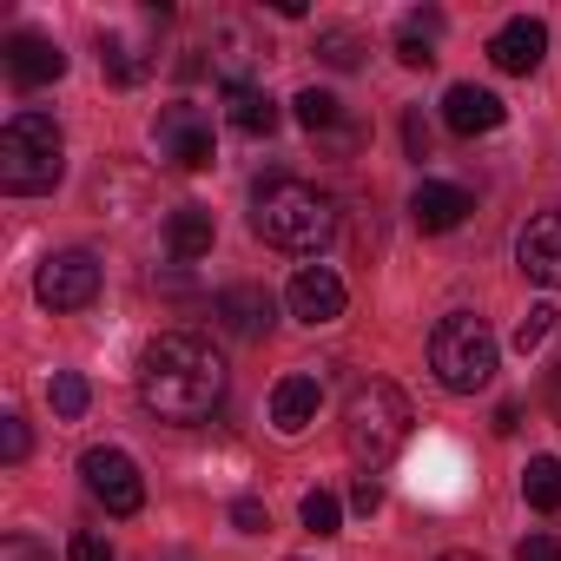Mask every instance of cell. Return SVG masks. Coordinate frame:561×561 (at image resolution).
Wrapping results in <instances>:
<instances>
[{
    "label": "cell",
    "mask_w": 561,
    "mask_h": 561,
    "mask_svg": "<svg viewBox=\"0 0 561 561\" xmlns=\"http://www.w3.org/2000/svg\"><path fill=\"white\" fill-rule=\"evenodd\" d=\"M60 73H67V54H60L47 34H34V27L8 34V80H14L21 93H34V87H54Z\"/></svg>",
    "instance_id": "8fae6325"
},
{
    "label": "cell",
    "mask_w": 561,
    "mask_h": 561,
    "mask_svg": "<svg viewBox=\"0 0 561 561\" xmlns=\"http://www.w3.org/2000/svg\"><path fill=\"white\" fill-rule=\"evenodd\" d=\"M436 561H482V554H436Z\"/></svg>",
    "instance_id": "d590c367"
},
{
    "label": "cell",
    "mask_w": 561,
    "mask_h": 561,
    "mask_svg": "<svg viewBox=\"0 0 561 561\" xmlns=\"http://www.w3.org/2000/svg\"><path fill=\"white\" fill-rule=\"evenodd\" d=\"M502 119H508V106H502V100H495L489 87H469V80H462V87H449V93H443V126H449L456 139L495 133Z\"/></svg>",
    "instance_id": "5bb4252c"
},
{
    "label": "cell",
    "mask_w": 561,
    "mask_h": 561,
    "mask_svg": "<svg viewBox=\"0 0 561 561\" xmlns=\"http://www.w3.org/2000/svg\"><path fill=\"white\" fill-rule=\"evenodd\" d=\"M403 146H410V159H430V126H423V113L403 119Z\"/></svg>",
    "instance_id": "836d02e7"
},
{
    "label": "cell",
    "mask_w": 561,
    "mask_h": 561,
    "mask_svg": "<svg viewBox=\"0 0 561 561\" xmlns=\"http://www.w3.org/2000/svg\"><path fill=\"white\" fill-rule=\"evenodd\" d=\"M318 60L337 67V73H351V67H364V41L351 27H318Z\"/></svg>",
    "instance_id": "603a6c76"
},
{
    "label": "cell",
    "mask_w": 561,
    "mask_h": 561,
    "mask_svg": "<svg viewBox=\"0 0 561 561\" xmlns=\"http://www.w3.org/2000/svg\"><path fill=\"white\" fill-rule=\"evenodd\" d=\"M231 528H238V535H264V528H271V508H264L257 495H238V502H231Z\"/></svg>",
    "instance_id": "4316f807"
},
{
    "label": "cell",
    "mask_w": 561,
    "mask_h": 561,
    "mask_svg": "<svg viewBox=\"0 0 561 561\" xmlns=\"http://www.w3.org/2000/svg\"><path fill=\"white\" fill-rule=\"evenodd\" d=\"M67 172V139H60V119L27 106L0 126V192L14 198H34V192H54Z\"/></svg>",
    "instance_id": "277c9868"
},
{
    "label": "cell",
    "mask_w": 561,
    "mask_h": 561,
    "mask_svg": "<svg viewBox=\"0 0 561 561\" xmlns=\"http://www.w3.org/2000/svg\"><path fill=\"white\" fill-rule=\"evenodd\" d=\"M410 423H416V410H410V397H403L390 377L351 383V397H344V449H351V462H357L364 476L403 456Z\"/></svg>",
    "instance_id": "7a4b0ae2"
},
{
    "label": "cell",
    "mask_w": 561,
    "mask_h": 561,
    "mask_svg": "<svg viewBox=\"0 0 561 561\" xmlns=\"http://www.w3.org/2000/svg\"><path fill=\"white\" fill-rule=\"evenodd\" d=\"M305 528H311V535H337V528H344V502H337L331 489H311V495H305Z\"/></svg>",
    "instance_id": "484cf974"
},
{
    "label": "cell",
    "mask_w": 561,
    "mask_h": 561,
    "mask_svg": "<svg viewBox=\"0 0 561 561\" xmlns=\"http://www.w3.org/2000/svg\"><path fill=\"white\" fill-rule=\"evenodd\" d=\"M34 298L47 311H87L100 298V257L93 251H54L34 277Z\"/></svg>",
    "instance_id": "8992f818"
},
{
    "label": "cell",
    "mask_w": 561,
    "mask_h": 561,
    "mask_svg": "<svg viewBox=\"0 0 561 561\" xmlns=\"http://www.w3.org/2000/svg\"><path fill=\"white\" fill-rule=\"evenodd\" d=\"M47 397H54V416H60V423H80V416H87V403H93V390H87V377H80V370H60V377L47 383Z\"/></svg>",
    "instance_id": "cb8c5ba5"
},
{
    "label": "cell",
    "mask_w": 561,
    "mask_h": 561,
    "mask_svg": "<svg viewBox=\"0 0 561 561\" xmlns=\"http://www.w3.org/2000/svg\"><path fill=\"white\" fill-rule=\"evenodd\" d=\"M469 211H476V205H469V192H462V185L423 179V185L410 192V218H416V231H456Z\"/></svg>",
    "instance_id": "2e32d148"
},
{
    "label": "cell",
    "mask_w": 561,
    "mask_h": 561,
    "mask_svg": "<svg viewBox=\"0 0 561 561\" xmlns=\"http://www.w3.org/2000/svg\"><path fill=\"white\" fill-rule=\"evenodd\" d=\"M541 54H548V27H541L535 14L502 21V27H495V41H489V60H495L502 73H535V67H541Z\"/></svg>",
    "instance_id": "4fadbf2b"
},
{
    "label": "cell",
    "mask_w": 561,
    "mask_h": 561,
    "mask_svg": "<svg viewBox=\"0 0 561 561\" xmlns=\"http://www.w3.org/2000/svg\"><path fill=\"white\" fill-rule=\"evenodd\" d=\"M291 113H298V126H305V133H331V126H344V106H337L324 87H305V93L291 100Z\"/></svg>",
    "instance_id": "7402d4cb"
},
{
    "label": "cell",
    "mask_w": 561,
    "mask_h": 561,
    "mask_svg": "<svg viewBox=\"0 0 561 561\" xmlns=\"http://www.w3.org/2000/svg\"><path fill=\"white\" fill-rule=\"evenodd\" d=\"M67 554H73V561H113V541H106V535H93V528H80Z\"/></svg>",
    "instance_id": "4dcf8cb0"
},
{
    "label": "cell",
    "mask_w": 561,
    "mask_h": 561,
    "mask_svg": "<svg viewBox=\"0 0 561 561\" xmlns=\"http://www.w3.org/2000/svg\"><path fill=\"white\" fill-rule=\"evenodd\" d=\"M285 305H291V318L298 324H337L344 318V305H351V291H344V277L331 271V264H305L298 277H291V291H285Z\"/></svg>",
    "instance_id": "9c48e42d"
},
{
    "label": "cell",
    "mask_w": 561,
    "mask_h": 561,
    "mask_svg": "<svg viewBox=\"0 0 561 561\" xmlns=\"http://www.w3.org/2000/svg\"><path fill=\"white\" fill-rule=\"evenodd\" d=\"M159 152L172 159V165H185V172H205L211 159H218V146H211V119L192 106V100H172V106H159Z\"/></svg>",
    "instance_id": "ba28073f"
},
{
    "label": "cell",
    "mask_w": 561,
    "mask_h": 561,
    "mask_svg": "<svg viewBox=\"0 0 561 561\" xmlns=\"http://www.w3.org/2000/svg\"><path fill=\"white\" fill-rule=\"evenodd\" d=\"M351 508H357V515H377V508H383V482H377V476H357Z\"/></svg>",
    "instance_id": "d6a6232c"
},
{
    "label": "cell",
    "mask_w": 561,
    "mask_h": 561,
    "mask_svg": "<svg viewBox=\"0 0 561 561\" xmlns=\"http://www.w3.org/2000/svg\"><path fill=\"white\" fill-rule=\"evenodd\" d=\"M515 561H561V541L554 535H522L515 541Z\"/></svg>",
    "instance_id": "1f68e13d"
},
{
    "label": "cell",
    "mask_w": 561,
    "mask_h": 561,
    "mask_svg": "<svg viewBox=\"0 0 561 561\" xmlns=\"http://www.w3.org/2000/svg\"><path fill=\"white\" fill-rule=\"evenodd\" d=\"M251 231L277 251H324L337 231V205H331V192H318L305 179H271L251 198Z\"/></svg>",
    "instance_id": "3957f363"
},
{
    "label": "cell",
    "mask_w": 561,
    "mask_h": 561,
    "mask_svg": "<svg viewBox=\"0 0 561 561\" xmlns=\"http://www.w3.org/2000/svg\"><path fill=\"white\" fill-rule=\"evenodd\" d=\"M100 67H106L113 87H139V80L159 67V54H152L146 41H133V34H100Z\"/></svg>",
    "instance_id": "d6986e66"
},
{
    "label": "cell",
    "mask_w": 561,
    "mask_h": 561,
    "mask_svg": "<svg viewBox=\"0 0 561 561\" xmlns=\"http://www.w3.org/2000/svg\"><path fill=\"white\" fill-rule=\"evenodd\" d=\"M225 119L244 133V139H271L277 133V100L264 87H225Z\"/></svg>",
    "instance_id": "ffe728a7"
},
{
    "label": "cell",
    "mask_w": 561,
    "mask_h": 561,
    "mask_svg": "<svg viewBox=\"0 0 561 561\" xmlns=\"http://www.w3.org/2000/svg\"><path fill=\"white\" fill-rule=\"evenodd\" d=\"M318 403H324V383L318 377H285L271 390V423L285 430V436H305L318 423Z\"/></svg>",
    "instance_id": "e0dca14e"
},
{
    "label": "cell",
    "mask_w": 561,
    "mask_h": 561,
    "mask_svg": "<svg viewBox=\"0 0 561 561\" xmlns=\"http://www.w3.org/2000/svg\"><path fill=\"white\" fill-rule=\"evenodd\" d=\"M554 318H561L554 305H528V318L515 324V351H522V357H535V351L554 337Z\"/></svg>",
    "instance_id": "d4e9b609"
},
{
    "label": "cell",
    "mask_w": 561,
    "mask_h": 561,
    "mask_svg": "<svg viewBox=\"0 0 561 561\" xmlns=\"http://www.w3.org/2000/svg\"><path fill=\"white\" fill-rule=\"evenodd\" d=\"M211 238H218V225H211L205 205H179V211L165 218V251H172V264H198V257L211 251Z\"/></svg>",
    "instance_id": "ac0fdd59"
},
{
    "label": "cell",
    "mask_w": 561,
    "mask_h": 561,
    "mask_svg": "<svg viewBox=\"0 0 561 561\" xmlns=\"http://www.w3.org/2000/svg\"><path fill=\"white\" fill-rule=\"evenodd\" d=\"M80 476L93 489V502H106L113 515H139L146 508V476L126 449H87L80 456Z\"/></svg>",
    "instance_id": "52a82bcc"
},
{
    "label": "cell",
    "mask_w": 561,
    "mask_h": 561,
    "mask_svg": "<svg viewBox=\"0 0 561 561\" xmlns=\"http://www.w3.org/2000/svg\"><path fill=\"white\" fill-rule=\"evenodd\" d=\"M264 54H271V47H264L244 21H218V27H211V67L225 73V87H251V73L264 67Z\"/></svg>",
    "instance_id": "7c38bea8"
},
{
    "label": "cell",
    "mask_w": 561,
    "mask_h": 561,
    "mask_svg": "<svg viewBox=\"0 0 561 561\" xmlns=\"http://www.w3.org/2000/svg\"><path fill=\"white\" fill-rule=\"evenodd\" d=\"M0 456H8V462L27 456V423L21 416H0Z\"/></svg>",
    "instance_id": "f546056e"
},
{
    "label": "cell",
    "mask_w": 561,
    "mask_h": 561,
    "mask_svg": "<svg viewBox=\"0 0 561 561\" xmlns=\"http://www.w3.org/2000/svg\"><path fill=\"white\" fill-rule=\"evenodd\" d=\"M522 495H528V508L554 515L561 508V456H535L528 476H522Z\"/></svg>",
    "instance_id": "44dd1931"
},
{
    "label": "cell",
    "mask_w": 561,
    "mask_h": 561,
    "mask_svg": "<svg viewBox=\"0 0 561 561\" xmlns=\"http://www.w3.org/2000/svg\"><path fill=\"white\" fill-rule=\"evenodd\" d=\"M515 264L522 277H535V285L561 291V211H535L515 238Z\"/></svg>",
    "instance_id": "30bf717a"
},
{
    "label": "cell",
    "mask_w": 561,
    "mask_h": 561,
    "mask_svg": "<svg viewBox=\"0 0 561 561\" xmlns=\"http://www.w3.org/2000/svg\"><path fill=\"white\" fill-rule=\"evenodd\" d=\"M548 410L561 416V364H554V377H548Z\"/></svg>",
    "instance_id": "e575fe53"
},
{
    "label": "cell",
    "mask_w": 561,
    "mask_h": 561,
    "mask_svg": "<svg viewBox=\"0 0 561 561\" xmlns=\"http://www.w3.org/2000/svg\"><path fill=\"white\" fill-rule=\"evenodd\" d=\"M0 561H54V548L34 541V535H8V541H0Z\"/></svg>",
    "instance_id": "f1b7e54d"
},
{
    "label": "cell",
    "mask_w": 561,
    "mask_h": 561,
    "mask_svg": "<svg viewBox=\"0 0 561 561\" xmlns=\"http://www.w3.org/2000/svg\"><path fill=\"white\" fill-rule=\"evenodd\" d=\"M139 403L159 423H198L225 403V357L192 331H159L139 351Z\"/></svg>",
    "instance_id": "6da1fadb"
},
{
    "label": "cell",
    "mask_w": 561,
    "mask_h": 561,
    "mask_svg": "<svg viewBox=\"0 0 561 561\" xmlns=\"http://www.w3.org/2000/svg\"><path fill=\"white\" fill-rule=\"evenodd\" d=\"M495 357H502V344H495V331H489L476 311H449V318L436 324V337H430V370H436V383L456 390V397H476V390L495 377Z\"/></svg>",
    "instance_id": "5b68a950"
},
{
    "label": "cell",
    "mask_w": 561,
    "mask_h": 561,
    "mask_svg": "<svg viewBox=\"0 0 561 561\" xmlns=\"http://www.w3.org/2000/svg\"><path fill=\"white\" fill-rule=\"evenodd\" d=\"M397 60H403V67H436V41H423V34L403 27V34H397Z\"/></svg>",
    "instance_id": "83f0119b"
},
{
    "label": "cell",
    "mask_w": 561,
    "mask_h": 561,
    "mask_svg": "<svg viewBox=\"0 0 561 561\" xmlns=\"http://www.w3.org/2000/svg\"><path fill=\"white\" fill-rule=\"evenodd\" d=\"M211 318H218V331H231V337H264V331H271V291H264V285H231V291L211 298Z\"/></svg>",
    "instance_id": "9a60e30c"
}]
</instances>
